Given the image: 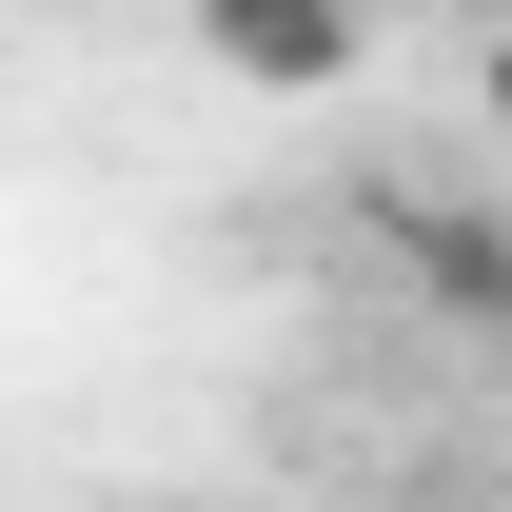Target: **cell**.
Returning <instances> with one entry per match:
<instances>
[{
  "label": "cell",
  "instance_id": "6da1fadb",
  "mask_svg": "<svg viewBox=\"0 0 512 512\" xmlns=\"http://www.w3.org/2000/svg\"><path fill=\"white\" fill-rule=\"evenodd\" d=\"M197 60L256 79V99H335L375 60V0H197Z\"/></svg>",
  "mask_w": 512,
  "mask_h": 512
}]
</instances>
